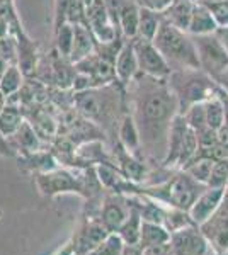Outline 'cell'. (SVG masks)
Instances as JSON below:
<instances>
[{
	"mask_svg": "<svg viewBox=\"0 0 228 255\" xmlns=\"http://www.w3.org/2000/svg\"><path fill=\"white\" fill-rule=\"evenodd\" d=\"M130 84L135 85L131 116L138 126L142 146L147 148L148 155L159 157L160 162H164L169 131L172 121L181 113L179 99L169 85V79H152L140 73Z\"/></svg>",
	"mask_w": 228,
	"mask_h": 255,
	"instance_id": "6da1fadb",
	"label": "cell"
},
{
	"mask_svg": "<svg viewBox=\"0 0 228 255\" xmlns=\"http://www.w3.org/2000/svg\"><path fill=\"white\" fill-rule=\"evenodd\" d=\"M153 44L162 53L172 72L184 68H200L194 38L188 31L179 29L169 20H162Z\"/></svg>",
	"mask_w": 228,
	"mask_h": 255,
	"instance_id": "7a4b0ae2",
	"label": "cell"
},
{
	"mask_svg": "<svg viewBox=\"0 0 228 255\" xmlns=\"http://www.w3.org/2000/svg\"><path fill=\"white\" fill-rule=\"evenodd\" d=\"M206 186L196 182L188 172L181 170L179 174L172 179L164 180L162 184H157L150 189H147L145 196L155 199L157 203L164 204L169 208H177L189 211L198 196L205 191Z\"/></svg>",
	"mask_w": 228,
	"mask_h": 255,
	"instance_id": "3957f363",
	"label": "cell"
},
{
	"mask_svg": "<svg viewBox=\"0 0 228 255\" xmlns=\"http://www.w3.org/2000/svg\"><path fill=\"white\" fill-rule=\"evenodd\" d=\"M215 84L217 82L201 68L176 70L169 77V85L179 99V106L186 109L196 102L206 101L211 94L217 92Z\"/></svg>",
	"mask_w": 228,
	"mask_h": 255,
	"instance_id": "277c9868",
	"label": "cell"
},
{
	"mask_svg": "<svg viewBox=\"0 0 228 255\" xmlns=\"http://www.w3.org/2000/svg\"><path fill=\"white\" fill-rule=\"evenodd\" d=\"M116 96L118 94L109 84L102 89H85L75 96V106L87 119L94 121L95 125H102L116 114Z\"/></svg>",
	"mask_w": 228,
	"mask_h": 255,
	"instance_id": "5b68a950",
	"label": "cell"
},
{
	"mask_svg": "<svg viewBox=\"0 0 228 255\" xmlns=\"http://www.w3.org/2000/svg\"><path fill=\"white\" fill-rule=\"evenodd\" d=\"M196 44L200 68L206 72L213 80H217L225 70H228V48L222 38L215 34L193 36Z\"/></svg>",
	"mask_w": 228,
	"mask_h": 255,
	"instance_id": "8992f818",
	"label": "cell"
},
{
	"mask_svg": "<svg viewBox=\"0 0 228 255\" xmlns=\"http://www.w3.org/2000/svg\"><path fill=\"white\" fill-rule=\"evenodd\" d=\"M36 186L39 192L46 197H55L58 194H68V192H75V194L85 196L84 184H82L80 170H67V168H55L49 172H41L36 174Z\"/></svg>",
	"mask_w": 228,
	"mask_h": 255,
	"instance_id": "52a82bcc",
	"label": "cell"
},
{
	"mask_svg": "<svg viewBox=\"0 0 228 255\" xmlns=\"http://www.w3.org/2000/svg\"><path fill=\"white\" fill-rule=\"evenodd\" d=\"M135 44V51H136V58H138V67L140 73L152 79H160V80H167L171 77L172 70L169 67V63L165 61V58L162 56V53L157 49V46L153 44V41H145L140 38L133 39Z\"/></svg>",
	"mask_w": 228,
	"mask_h": 255,
	"instance_id": "ba28073f",
	"label": "cell"
},
{
	"mask_svg": "<svg viewBox=\"0 0 228 255\" xmlns=\"http://www.w3.org/2000/svg\"><path fill=\"white\" fill-rule=\"evenodd\" d=\"M171 245L174 255H206L211 249L208 238L198 225H189L171 233Z\"/></svg>",
	"mask_w": 228,
	"mask_h": 255,
	"instance_id": "9c48e42d",
	"label": "cell"
},
{
	"mask_svg": "<svg viewBox=\"0 0 228 255\" xmlns=\"http://www.w3.org/2000/svg\"><path fill=\"white\" fill-rule=\"evenodd\" d=\"M107 235H109V232L99 221V218L85 216L72 235V242L73 247H75L77 255H87L90 250H94L95 247L101 244Z\"/></svg>",
	"mask_w": 228,
	"mask_h": 255,
	"instance_id": "30bf717a",
	"label": "cell"
},
{
	"mask_svg": "<svg viewBox=\"0 0 228 255\" xmlns=\"http://www.w3.org/2000/svg\"><path fill=\"white\" fill-rule=\"evenodd\" d=\"M128 215H130V203L126 196L114 194V192L104 196L101 211H99V221L106 226L107 232L118 233Z\"/></svg>",
	"mask_w": 228,
	"mask_h": 255,
	"instance_id": "8fae6325",
	"label": "cell"
},
{
	"mask_svg": "<svg viewBox=\"0 0 228 255\" xmlns=\"http://www.w3.org/2000/svg\"><path fill=\"white\" fill-rule=\"evenodd\" d=\"M227 189L225 187H208V186L205 187V191L198 196V199L194 201V204L188 211L194 225H198V226L205 225L206 221L218 211L223 203V199H225Z\"/></svg>",
	"mask_w": 228,
	"mask_h": 255,
	"instance_id": "7c38bea8",
	"label": "cell"
},
{
	"mask_svg": "<svg viewBox=\"0 0 228 255\" xmlns=\"http://www.w3.org/2000/svg\"><path fill=\"white\" fill-rule=\"evenodd\" d=\"M114 72H116V79H118V82H121V84H130L136 75H140L138 58H136L133 39H131V43L126 41L119 48L118 55L114 58Z\"/></svg>",
	"mask_w": 228,
	"mask_h": 255,
	"instance_id": "4fadbf2b",
	"label": "cell"
},
{
	"mask_svg": "<svg viewBox=\"0 0 228 255\" xmlns=\"http://www.w3.org/2000/svg\"><path fill=\"white\" fill-rule=\"evenodd\" d=\"M95 36L92 34L90 27L87 24H73V44L72 53H70V60L80 61L87 56L94 55L97 44H95Z\"/></svg>",
	"mask_w": 228,
	"mask_h": 255,
	"instance_id": "5bb4252c",
	"label": "cell"
},
{
	"mask_svg": "<svg viewBox=\"0 0 228 255\" xmlns=\"http://www.w3.org/2000/svg\"><path fill=\"white\" fill-rule=\"evenodd\" d=\"M116 163H119V172L126 177V179L133 180V182H140V180H143L145 177H147V165L142 162V160H138L135 157L133 153H130V151L124 148L121 143L118 141V145H116Z\"/></svg>",
	"mask_w": 228,
	"mask_h": 255,
	"instance_id": "9a60e30c",
	"label": "cell"
},
{
	"mask_svg": "<svg viewBox=\"0 0 228 255\" xmlns=\"http://www.w3.org/2000/svg\"><path fill=\"white\" fill-rule=\"evenodd\" d=\"M220 29L217 19L213 12L206 3H196L193 10V17L189 22L188 32L191 36H205V34H215Z\"/></svg>",
	"mask_w": 228,
	"mask_h": 255,
	"instance_id": "2e32d148",
	"label": "cell"
},
{
	"mask_svg": "<svg viewBox=\"0 0 228 255\" xmlns=\"http://www.w3.org/2000/svg\"><path fill=\"white\" fill-rule=\"evenodd\" d=\"M9 139L14 150L20 155H29L41 150V138L29 121H24Z\"/></svg>",
	"mask_w": 228,
	"mask_h": 255,
	"instance_id": "e0dca14e",
	"label": "cell"
},
{
	"mask_svg": "<svg viewBox=\"0 0 228 255\" xmlns=\"http://www.w3.org/2000/svg\"><path fill=\"white\" fill-rule=\"evenodd\" d=\"M128 203H130V215H128L126 221L119 228L118 235L123 238V242L126 245H136L140 242V232H142L143 218L140 213V208L136 204L135 196L128 197Z\"/></svg>",
	"mask_w": 228,
	"mask_h": 255,
	"instance_id": "ac0fdd59",
	"label": "cell"
},
{
	"mask_svg": "<svg viewBox=\"0 0 228 255\" xmlns=\"http://www.w3.org/2000/svg\"><path fill=\"white\" fill-rule=\"evenodd\" d=\"M140 10H142V5L136 0H126L119 12L118 26L128 39H135L138 36Z\"/></svg>",
	"mask_w": 228,
	"mask_h": 255,
	"instance_id": "d6986e66",
	"label": "cell"
},
{
	"mask_svg": "<svg viewBox=\"0 0 228 255\" xmlns=\"http://www.w3.org/2000/svg\"><path fill=\"white\" fill-rule=\"evenodd\" d=\"M118 141L126 148L130 153L136 157V151L142 148V138H140V131L136 126V121L131 114H124L121 123L118 126Z\"/></svg>",
	"mask_w": 228,
	"mask_h": 255,
	"instance_id": "ffe728a7",
	"label": "cell"
},
{
	"mask_svg": "<svg viewBox=\"0 0 228 255\" xmlns=\"http://www.w3.org/2000/svg\"><path fill=\"white\" fill-rule=\"evenodd\" d=\"M194 5L196 3H193L191 0H174L162 15H164L165 20H169L176 27H179L182 31H188L191 17H193Z\"/></svg>",
	"mask_w": 228,
	"mask_h": 255,
	"instance_id": "44dd1931",
	"label": "cell"
},
{
	"mask_svg": "<svg viewBox=\"0 0 228 255\" xmlns=\"http://www.w3.org/2000/svg\"><path fill=\"white\" fill-rule=\"evenodd\" d=\"M205 109H206V123H208V128H211L213 131H218L220 128L225 125L227 114H228V108L218 90L215 94H211L205 101Z\"/></svg>",
	"mask_w": 228,
	"mask_h": 255,
	"instance_id": "7402d4cb",
	"label": "cell"
},
{
	"mask_svg": "<svg viewBox=\"0 0 228 255\" xmlns=\"http://www.w3.org/2000/svg\"><path fill=\"white\" fill-rule=\"evenodd\" d=\"M162 20H164V15H162L160 12L142 7V10H140L138 36H136V38L145 39V41H153L162 26Z\"/></svg>",
	"mask_w": 228,
	"mask_h": 255,
	"instance_id": "603a6c76",
	"label": "cell"
},
{
	"mask_svg": "<svg viewBox=\"0 0 228 255\" xmlns=\"http://www.w3.org/2000/svg\"><path fill=\"white\" fill-rule=\"evenodd\" d=\"M17 160H19V165L26 167L29 170H34L36 174L58 168V160L51 153H46V151H41V150L29 155H20V157H17Z\"/></svg>",
	"mask_w": 228,
	"mask_h": 255,
	"instance_id": "cb8c5ba5",
	"label": "cell"
},
{
	"mask_svg": "<svg viewBox=\"0 0 228 255\" xmlns=\"http://www.w3.org/2000/svg\"><path fill=\"white\" fill-rule=\"evenodd\" d=\"M171 240V232L160 223H152V221H143L142 232H140V242L138 245L142 249L152 245L165 244V242Z\"/></svg>",
	"mask_w": 228,
	"mask_h": 255,
	"instance_id": "d4e9b609",
	"label": "cell"
},
{
	"mask_svg": "<svg viewBox=\"0 0 228 255\" xmlns=\"http://www.w3.org/2000/svg\"><path fill=\"white\" fill-rule=\"evenodd\" d=\"M213 165H215V158L208 157V155H203L200 151L198 157L184 168V172H188V174L193 177L196 182L203 184V186H208V180H210L211 170H213Z\"/></svg>",
	"mask_w": 228,
	"mask_h": 255,
	"instance_id": "484cf974",
	"label": "cell"
},
{
	"mask_svg": "<svg viewBox=\"0 0 228 255\" xmlns=\"http://www.w3.org/2000/svg\"><path fill=\"white\" fill-rule=\"evenodd\" d=\"M24 123L22 113L17 106H12V104H5L0 113V133L3 136L10 138L15 131L19 129L20 125Z\"/></svg>",
	"mask_w": 228,
	"mask_h": 255,
	"instance_id": "4316f807",
	"label": "cell"
},
{
	"mask_svg": "<svg viewBox=\"0 0 228 255\" xmlns=\"http://www.w3.org/2000/svg\"><path fill=\"white\" fill-rule=\"evenodd\" d=\"M22 85V73L15 65L7 67V70L3 72L2 79H0V94H3L5 97L12 96L20 89Z\"/></svg>",
	"mask_w": 228,
	"mask_h": 255,
	"instance_id": "83f0119b",
	"label": "cell"
},
{
	"mask_svg": "<svg viewBox=\"0 0 228 255\" xmlns=\"http://www.w3.org/2000/svg\"><path fill=\"white\" fill-rule=\"evenodd\" d=\"M182 114H184V118H186V121H188L189 128H193L196 133H201L203 129H206V128H208V123H206L205 101L189 106V108L186 109Z\"/></svg>",
	"mask_w": 228,
	"mask_h": 255,
	"instance_id": "f1b7e54d",
	"label": "cell"
},
{
	"mask_svg": "<svg viewBox=\"0 0 228 255\" xmlns=\"http://www.w3.org/2000/svg\"><path fill=\"white\" fill-rule=\"evenodd\" d=\"M124 249V242L118 233H109L94 250L87 255H121Z\"/></svg>",
	"mask_w": 228,
	"mask_h": 255,
	"instance_id": "f546056e",
	"label": "cell"
},
{
	"mask_svg": "<svg viewBox=\"0 0 228 255\" xmlns=\"http://www.w3.org/2000/svg\"><path fill=\"white\" fill-rule=\"evenodd\" d=\"M73 44V24L65 22L56 27V48L61 56H68L72 53Z\"/></svg>",
	"mask_w": 228,
	"mask_h": 255,
	"instance_id": "4dcf8cb0",
	"label": "cell"
},
{
	"mask_svg": "<svg viewBox=\"0 0 228 255\" xmlns=\"http://www.w3.org/2000/svg\"><path fill=\"white\" fill-rule=\"evenodd\" d=\"M208 187H228V158L215 160L213 170H211Z\"/></svg>",
	"mask_w": 228,
	"mask_h": 255,
	"instance_id": "1f68e13d",
	"label": "cell"
},
{
	"mask_svg": "<svg viewBox=\"0 0 228 255\" xmlns=\"http://www.w3.org/2000/svg\"><path fill=\"white\" fill-rule=\"evenodd\" d=\"M211 12H213L215 19H217L220 27H228V2H215L208 5Z\"/></svg>",
	"mask_w": 228,
	"mask_h": 255,
	"instance_id": "d6a6232c",
	"label": "cell"
},
{
	"mask_svg": "<svg viewBox=\"0 0 228 255\" xmlns=\"http://www.w3.org/2000/svg\"><path fill=\"white\" fill-rule=\"evenodd\" d=\"M143 255H174L171 240L165 242V244L147 247V249H143Z\"/></svg>",
	"mask_w": 228,
	"mask_h": 255,
	"instance_id": "836d02e7",
	"label": "cell"
},
{
	"mask_svg": "<svg viewBox=\"0 0 228 255\" xmlns=\"http://www.w3.org/2000/svg\"><path fill=\"white\" fill-rule=\"evenodd\" d=\"M0 157H7V158L17 157V151L14 150L10 139L7 136H3L2 133H0Z\"/></svg>",
	"mask_w": 228,
	"mask_h": 255,
	"instance_id": "e575fe53",
	"label": "cell"
},
{
	"mask_svg": "<svg viewBox=\"0 0 228 255\" xmlns=\"http://www.w3.org/2000/svg\"><path fill=\"white\" fill-rule=\"evenodd\" d=\"M51 255H77L75 252V247H73V242H72V238L67 242V244H63L60 247V249H56V252L55 254H51Z\"/></svg>",
	"mask_w": 228,
	"mask_h": 255,
	"instance_id": "d590c367",
	"label": "cell"
},
{
	"mask_svg": "<svg viewBox=\"0 0 228 255\" xmlns=\"http://www.w3.org/2000/svg\"><path fill=\"white\" fill-rule=\"evenodd\" d=\"M215 82H217V85H220V90H222L223 96L228 97V70H225Z\"/></svg>",
	"mask_w": 228,
	"mask_h": 255,
	"instance_id": "8d00e7d4",
	"label": "cell"
},
{
	"mask_svg": "<svg viewBox=\"0 0 228 255\" xmlns=\"http://www.w3.org/2000/svg\"><path fill=\"white\" fill-rule=\"evenodd\" d=\"M121 255H143V249L138 244H136V245H126V244H124V249H123Z\"/></svg>",
	"mask_w": 228,
	"mask_h": 255,
	"instance_id": "74e56055",
	"label": "cell"
},
{
	"mask_svg": "<svg viewBox=\"0 0 228 255\" xmlns=\"http://www.w3.org/2000/svg\"><path fill=\"white\" fill-rule=\"evenodd\" d=\"M78 2H80L82 5L85 7V10H87V9H89V7H90V5H92V3H94V0H78Z\"/></svg>",
	"mask_w": 228,
	"mask_h": 255,
	"instance_id": "f35d334b",
	"label": "cell"
},
{
	"mask_svg": "<svg viewBox=\"0 0 228 255\" xmlns=\"http://www.w3.org/2000/svg\"><path fill=\"white\" fill-rule=\"evenodd\" d=\"M223 255H228V252H227V254H223Z\"/></svg>",
	"mask_w": 228,
	"mask_h": 255,
	"instance_id": "ab89813d",
	"label": "cell"
},
{
	"mask_svg": "<svg viewBox=\"0 0 228 255\" xmlns=\"http://www.w3.org/2000/svg\"><path fill=\"white\" fill-rule=\"evenodd\" d=\"M227 194H228V189H227Z\"/></svg>",
	"mask_w": 228,
	"mask_h": 255,
	"instance_id": "60d3db41",
	"label": "cell"
}]
</instances>
